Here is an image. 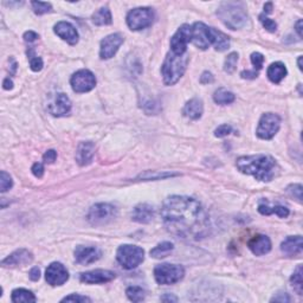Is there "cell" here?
<instances>
[{
  "label": "cell",
  "instance_id": "cell-25",
  "mask_svg": "<svg viewBox=\"0 0 303 303\" xmlns=\"http://www.w3.org/2000/svg\"><path fill=\"white\" fill-rule=\"evenodd\" d=\"M209 39L210 44L215 46L216 50L219 53H223L230 48L229 37L215 28H209Z\"/></svg>",
  "mask_w": 303,
  "mask_h": 303
},
{
  "label": "cell",
  "instance_id": "cell-22",
  "mask_svg": "<svg viewBox=\"0 0 303 303\" xmlns=\"http://www.w3.org/2000/svg\"><path fill=\"white\" fill-rule=\"evenodd\" d=\"M154 207L149 204H138L134 207L132 213V219L138 224H148L154 218Z\"/></svg>",
  "mask_w": 303,
  "mask_h": 303
},
{
  "label": "cell",
  "instance_id": "cell-37",
  "mask_svg": "<svg viewBox=\"0 0 303 303\" xmlns=\"http://www.w3.org/2000/svg\"><path fill=\"white\" fill-rule=\"evenodd\" d=\"M33 8V12L38 16H42V14L49 13L53 11V6L49 2H43V1H32L31 2Z\"/></svg>",
  "mask_w": 303,
  "mask_h": 303
},
{
  "label": "cell",
  "instance_id": "cell-18",
  "mask_svg": "<svg viewBox=\"0 0 303 303\" xmlns=\"http://www.w3.org/2000/svg\"><path fill=\"white\" fill-rule=\"evenodd\" d=\"M71 110V101L63 92L56 95L55 100L49 105V111L54 116L60 117L68 115Z\"/></svg>",
  "mask_w": 303,
  "mask_h": 303
},
{
  "label": "cell",
  "instance_id": "cell-1",
  "mask_svg": "<svg viewBox=\"0 0 303 303\" xmlns=\"http://www.w3.org/2000/svg\"><path fill=\"white\" fill-rule=\"evenodd\" d=\"M161 217L169 232L185 239L209 235L210 219L198 200L186 195H171L164 201Z\"/></svg>",
  "mask_w": 303,
  "mask_h": 303
},
{
  "label": "cell",
  "instance_id": "cell-41",
  "mask_svg": "<svg viewBox=\"0 0 303 303\" xmlns=\"http://www.w3.org/2000/svg\"><path fill=\"white\" fill-rule=\"evenodd\" d=\"M251 63H252L255 70H261L263 68L264 63V56L259 53H253L251 54Z\"/></svg>",
  "mask_w": 303,
  "mask_h": 303
},
{
  "label": "cell",
  "instance_id": "cell-40",
  "mask_svg": "<svg viewBox=\"0 0 303 303\" xmlns=\"http://www.w3.org/2000/svg\"><path fill=\"white\" fill-rule=\"evenodd\" d=\"M259 20L262 22V24H263V27L265 30H268L269 32H275V31L277 30V24L275 22H274L273 19L268 18L267 14H261L259 16Z\"/></svg>",
  "mask_w": 303,
  "mask_h": 303
},
{
  "label": "cell",
  "instance_id": "cell-13",
  "mask_svg": "<svg viewBox=\"0 0 303 303\" xmlns=\"http://www.w3.org/2000/svg\"><path fill=\"white\" fill-rule=\"evenodd\" d=\"M45 279L49 284L56 287V285L64 284L69 279V273L66 268L59 262H54L48 267L45 271Z\"/></svg>",
  "mask_w": 303,
  "mask_h": 303
},
{
  "label": "cell",
  "instance_id": "cell-46",
  "mask_svg": "<svg viewBox=\"0 0 303 303\" xmlns=\"http://www.w3.org/2000/svg\"><path fill=\"white\" fill-rule=\"evenodd\" d=\"M290 301H291V299L287 293H278V294H276V295L274 296L273 299H271V302L284 303V302H290Z\"/></svg>",
  "mask_w": 303,
  "mask_h": 303
},
{
  "label": "cell",
  "instance_id": "cell-30",
  "mask_svg": "<svg viewBox=\"0 0 303 303\" xmlns=\"http://www.w3.org/2000/svg\"><path fill=\"white\" fill-rule=\"evenodd\" d=\"M235 94L226 90L225 88H219L215 91V94H213V101H215L217 105L220 106L230 105V103H232L233 101H235Z\"/></svg>",
  "mask_w": 303,
  "mask_h": 303
},
{
  "label": "cell",
  "instance_id": "cell-15",
  "mask_svg": "<svg viewBox=\"0 0 303 303\" xmlns=\"http://www.w3.org/2000/svg\"><path fill=\"white\" fill-rule=\"evenodd\" d=\"M101 256H102L101 250L99 248L95 247H83V245H80L75 250V259H76L79 264L88 265L95 263L96 261H99Z\"/></svg>",
  "mask_w": 303,
  "mask_h": 303
},
{
  "label": "cell",
  "instance_id": "cell-34",
  "mask_svg": "<svg viewBox=\"0 0 303 303\" xmlns=\"http://www.w3.org/2000/svg\"><path fill=\"white\" fill-rule=\"evenodd\" d=\"M126 294H127V297H128L129 300L133 302H141L145 300V290L142 289V288L140 287H129L127 288L126 290Z\"/></svg>",
  "mask_w": 303,
  "mask_h": 303
},
{
  "label": "cell",
  "instance_id": "cell-4",
  "mask_svg": "<svg viewBox=\"0 0 303 303\" xmlns=\"http://www.w3.org/2000/svg\"><path fill=\"white\" fill-rule=\"evenodd\" d=\"M189 59L186 54L183 56H178V55L168 53L161 66V75H163L164 83L166 85L175 84L183 77L187 64H189Z\"/></svg>",
  "mask_w": 303,
  "mask_h": 303
},
{
  "label": "cell",
  "instance_id": "cell-53",
  "mask_svg": "<svg viewBox=\"0 0 303 303\" xmlns=\"http://www.w3.org/2000/svg\"><path fill=\"white\" fill-rule=\"evenodd\" d=\"M295 30H296L297 34H299L300 38H301V37H302V20H299V22L296 23Z\"/></svg>",
  "mask_w": 303,
  "mask_h": 303
},
{
  "label": "cell",
  "instance_id": "cell-9",
  "mask_svg": "<svg viewBox=\"0 0 303 303\" xmlns=\"http://www.w3.org/2000/svg\"><path fill=\"white\" fill-rule=\"evenodd\" d=\"M279 127H281V117L274 112H267L262 115L256 134L262 140H271L279 131Z\"/></svg>",
  "mask_w": 303,
  "mask_h": 303
},
{
  "label": "cell",
  "instance_id": "cell-48",
  "mask_svg": "<svg viewBox=\"0 0 303 303\" xmlns=\"http://www.w3.org/2000/svg\"><path fill=\"white\" fill-rule=\"evenodd\" d=\"M241 76L243 77V79L253 80V79H256V77L258 76V71H256V70H244V71H242Z\"/></svg>",
  "mask_w": 303,
  "mask_h": 303
},
{
  "label": "cell",
  "instance_id": "cell-24",
  "mask_svg": "<svg viewBox=\"0 0 303 303\" xmlns=\"http://www.w3.org/2000/svg\"><path fill=\"white\" fill-rule=\"evenodd\" d=\"M258 212L263 216L275 215L279 218H287L289 216V210L282 205H271L267 199H261L258 201Z\"/></svg>",
  "mask_w": 303,
  "mask_h": 303
},
{
  "label": "cell",
  "instance_id": "cell-17",
  "mask_svg": "<svg viewBox=\"0 0 303 303\" xmlns=\"http://www.w3.org/2000/svg\"><path fill=\"white\" fill-rule=\"evenodd\" d=\"M33 261L32 252L27 249H19L16 250L14 252L7 256L6 258L2 259L1 265L5 268H12V267H19V265H27L30 264Z\"/></svg>",
  "mask_w": 303,
  "mask_h": 303
},
{
  "label": "cell",
  "instance_id": "cell-19",
  "mask_svg": "<svg viewBox=\"0 0 303 303\" xmlns=\"http://www.w3.org/2000/svg\"><path fill=\"white\" fill-rule=\"evenodd\" d=\"M54 31L59 38L65 40V42L69 43L70 45L77 44V42H79V32H77L76 28H75L70 23L58 22L55 25Z\"/></svg>",
  "mask_w": 303,
  "mask_h": 303
},
{
  "label": "cell",
  "instance_id": "cell-51",
  "mask_svg": "<svg viewBox=\"0 0 303 303\" xmlns=\"http://www.w3.org/2000/svg\"><path fill=\"white\" fill-rule=\"evenodd\" d=\"M160 300L163 302H177L178 299L174 295H172V294H165V295H163L160 297Z\"/></svg>",
  "mask_w": 303,
  "mask_h": 303
},
{
  "label": "cell",
  "instance_id": "cell-55",
  "mask_svg": "<svg viewBox=\"0 0 303 303\" xmlns=\"http://www.w3.org/2000/svg\"><path fill=\"white\" fill-rule=\"evenodd\" d=\"M302 57L300 56L299 57V60H297V63H299V68H300V70H302Z\"/></svg>",
  "mask_w": 303,
  "mask_h": 303
},
{
  "label": "cell",
  "instance_id": "cell-39",
  "mask_svg": "<svg viewBox=\"0 0 303 303\" xmlns=\"http://www.w3.org/2000/svg\"><path fill=\"white\" fill-rule=\"evenodd\" d=\"M287 191L293 198H295L299 203H302V186L300 184L290 185Z\"/></svg>",
  "mask_w": 303,
  "mask_h": 303
},
{
  "label": "cell",
  "instance_id": "cell-45",
  "mask_svg": "<svg viewBox=\"0 0 303 303\" xmlns=\"http://www.w3.org/2000/svg\"><path fill=\"white\" fill-rule=\"evenodd\" d=\"M31 171H32L36 178H42L43 174H44V166H43L42 163H36L31 168Z\"/></svg>",
  "mask_w": 303,
  "mask_h": 303
},
{
  "label": "cell",
  "instance_id": "cell-47",
  "mask_svg": "<svg viewBox=\"0 0 303 303\" xmlns=\"http://www.w3.org/2000/svg\"><path fill=\"white\" fill-rule=\"evenodd\" d=\"M215 79H213V75L211 73H209V71H205L203 73V75L200 76V83H203V84H209V83H212Z\"/></svg>",
  "mask_w": 303,
  "mask_h": 303
},
{
  "label": "cell",
  "instance_id": "cell-33",
  "mask_svg": "<svg viewBox=\"0 0 303 303\" xmlns=\"http://www.w3.org/2000/svg\"><path fill=\"white\" fill-rule=\"evenodd\" d=\"M291 285H293L294 290L296 291L299 295L303 294V281H302V265H299L296 270L294 271L293 276L290 278Z\"/></svg>",
  "mask_w": 303,
  "mask_h": 303
},
{
  "label": "cell",
  "instance_id": "cell-11",
  "mask_svg": "<svg viewBox=\"0 0 303 303\" xmlns=\"http://www.w3.org/2000/svg\"><path fill=\"white\" fill-rule=\"evenodd\" d=\"M191 39L192 27L187 24L181 25L171 38V53L178 55V56H183L186 54L187 44L191 43Z\"/></svg>",
  "mask_w": 303,
  "mask_h": 303
},
{
  "label": "cell",
  "instance_id": "cell-38",
  "mask_svg": "<svg viewBox=\"0 0 303 303\" xmlns=\"http://www.w3.org/2000/svg\"><path fill=\"white\" fill-rule=\"evenodd\" d=\"M12 186L13 181L11 175L7 174L5 171H1V173H0V191H1V193H4L8 191Z\"/></svg>",
  "mask_w": 303,
  "mask_h": 303
},
{
  "label": "cell",
  "instance_id": "cell-8",
  "mask_svg": "<svg viewBox=\"0 0 303 303\" xmlns=\"http://www.w3.org/2000/svg\"><path fill=\"white\" fill-rule=\"evenodd\" d=\"M116 215V207L108 203H100L90 207L86 218L91 225H105L111 221Z\"/></svg>",
  "mask_w": 303,
  "mask_h": 303
},
{
  "label": "cell",
  "instance_id": "cell-12",
  "mask_svg": "<svg viewBox=\"0 0 303 303\" xmlns=\"http://www.w3.org/2000/svg\"><path fill=\"white\" fill-rule=\"evenodd\" d=\"M123 44V37L120 33H112L102 39L100 46L101 59H110L119 51L120 46Z\"/></svg>",
  "mask_w": 303,
  "mask_h": 303
},
{
  "label": "cell",
  "instance_id": "cell-36",
  "mask_svg": "<svg viewBox=\"0 0 303 303\" xmlns=\"http://www.w3.org/2000/svg\"><path fill=\"white\" fill-rule=\"evenodd\" d=\"M28 62H30L31 70L36 71V73H38V71L42 70V69H43V59L40 58V57L34 55L33 49H28Z\"/></svg>",
  "mask_w": 303,
  "mask_h": 303
},
{
  "label": "cell",
  "instance_id": "cell-43",
  "mask_svg": "<svg viewBox=\"0 0 303 303\" xmlns=\"http://www.w3.org/2000/svg\"><path fill=\"white\" fill-rule=\"evenodd\" d=\"M232 132V127L230 125H221L219 126L217 129L215 131V137L216 138H225Z\"/></svg>",
  "mask_w": 303,
  "mask_h": 303
},
{
  "label": "cell",
  "instance_id": "cell-49",
  "mask_svg": "<svg viewBox=\"0 0 303 303\" xmlns=\"http://www.w3.org/2000/svg\"><path fill=\"white\" fill-rule=\"evenodd\" d=\"M28 276H30V279L31 281L36 282L38 281V279L40 278V270L38 267H33L32 269L30 270V274H28Z\"/></svg>",
  "mask_w": 303,
  "mask_h": 303
},
{
  "label": "cell",
  "instance_id": "cell-5",
  "mask_svg": "<svg viewBox=\"0 0 303 303\" xmlns=\"http://www.w3.org/2000/svg\"><path fill=\"white\" fill-rule=\"evenodd\" d=\"M117 262L127 270H131L140 265L145 259V251L137 245H121L116 252Z\"/></svg>",
  "mask_w": 303,
  "mask_h": 303
},
{
  "label": "cell",
  "instance_id": "cell-27",
  "mask_svg": "<svg viewBox=\"0 0 303 303\" xmlns=\"http://www.w3.org/2000/svg\"><path fill=\"white\" fill-rule=\"evenodd\" d=\"M288 71L285 65L282 62H275L273 64L269 65L267 70V76L271 82L275 83V84H278V83L282 82V80L287 76Z\"/></svg>",
  "mask_w": 303,
  "mask_h": 303
},
{
  "label": "cell",
  "instance_id": "cell-54",
  "mask_svg": "<svg viewBox=\"0 0 303 303\" xmlns=\"http://www.w3.org/2000/svg\"><path fill=\"white\" fill-rule=\"evenodd\" d=\"M271 10H273V4H271V2H267V4L264 5V14L271 13Z\"/></svg>",
  "mask_w": 303,
  "mask_h": 303
},
{
  "label": "cell",
  "instance_id": "cell-20",
  "mask_svg": "<svg viewBox=\"0 0 303 303\" xmlns=\"http://www.w3.org/2000/svg\"><path fill=\"white\" fill-rule=\"evenodd\" d=\"M281 251L288 257L301 256L303 251V242L301 236H289L282 242Z\"/></svg>",
  "mask_w": 303,
  "mask_h": 303
},
{
  "label": "cell",
  "instance_id": "cell-50",
  "mask_svg": "<svg viewBox=\"0 0 303 303\" xmlns=\"http://www.w3.org/2000/svg\"><path fill=\"white\" fill-rule=\"evenodd\" d=\"M38 37H39L38 34H37L36 32H33V31H28V32L24 33V40L28 43L34 42V40L38 39Z\"/></svg>",
  "mask_w": 303,
  "mask_h": 303
},
{
  "label": "cell",
  "instance_id": "cell-44",
  "mask_svg": "<svg viewBox=\"0 0 303 303\" xmlns=\"http://www.w3.org/2000/svg\"><path fill=\"white\" fill-rule=\"evenodd\" d=\"M57 159V153L54 149H50V151L45 152V154L43 155V161L45 164H54Z\"/></svg>",
  "mask_w": 303,
  "mask_h": 303
},
{
  "label": "cell",
  "instance_id": "cell-14",
  "mask_svg": "<svg viewBox=\"0 0 303 303\" xmlns=\"http://www.w3.org/2000/svg\"><path fill=\"white\" fill-rule=\"evenodd\" d=\"M115 278V273L110 270H103L96 269L91 271H86V273L81 274L80 279L81 282L86 284H102L110 282Z\"/></svg>",
  "mask_w": 303,
  "mask_h": 303
},
{
  "label": "cell",
  "instance_id": "cell-26",
  "mask_svg": "<svg viewBox=\"0 0 303 303\" xmlns=\"http://www.w3.org/2000/svg\"><path fill=\"white\" fill-rule=\"evenodd\" d=\"M184 115L191 120H199L204 112L203 101L200 99H192L184 107Z\"/></svg>",
  "mask_w": 303,
  "mask_h": 303
},
{
  "label": "cell",
  "instance_id": "cell-23",
  "mask_svg": "<svg viewBox=\"0 0 303 303\" xmlns=\"http://www.w3.org/2000/svg\"><path fill=\"white\" fill-rule=\"evenodd\" d=\"M251 252L256 256H263L265 253L270 252L271 250V241L265 235L255 236L248 244Z\"/></svg>",
  "mask_w": 303,
  "mask_h": 303
},
{
  "label": "cell",
  "instance_id": "cell-10",
  "mask_svg": "<svg viewBox=\"0 0 303 303\" xmlns=\"http://www.w3.org/2000/svg\"><path fill=\"white\" fill-rule=\"evenodd\" d=\"M71 88L77 94H83V92H88L92 90L96 85V79H95L94 74L90 70L82 69V70L76 71L70 80Z\"/></svg>",
  "mask_w": 303,
  "mask_h": 303
},
{
  "label": "cell",
  "instance_id": "cell-16",
  "mask_svg": "<svg viewBox=\"0 0 303 303\" xmlns=\"http://www.w3.org/2000/svg\"><path fill=\"white\" fill-rule=\"evenodd\" d=\"M191 42L200 50H206L210 45L209 39V27L201 22L194 23L192 27V39Z\"/></svg>",
  "mask_w": 303,
  "mask_h": 303
},
{
  "label": "cell",
  "instance_id": "cell-2",
  "mask_svg": "<svg viewBox=\"0 0 303 303\" xmlns=\"http://www.w3.org/2000/svg\"><path fill=\"white\" fill-rule=\"evenodd\" d=\"M237 168L242 173L252 175L257 180L269 183L275 177L276 163L269 155L256 154L237 159Z\"/></svg>",
  "mask_w": 303,
  "mask_h": 303
},
{
  "label": "cell",
  "instance_id": "cell-32",
  "mask_svg": "<svg viewBox=\"0 0 303 303\" xmlns=\"http://www.w3.org/2000/svg\"><path fill=\"white\" fill-rule=\"evenodd\" d=\"M175 175H179L178 173H168V172H151L147 171L142 174H140L137 179H141V180H159V179H166V178H171L175 177Z\"/></svg>",
  "mask_w": 303,
  "mask_h": 303
},
{
  "label": "cell",
  "instance_id": "cell-21",
  "mask_svg": "<svg viewBox=\"0 0 303 303\" xmlns=\"http://www.w3.org/2000/svg\"><path fill=\"white\" fill-rule=\"evenodd\" d=\"M95 154V145L91 141H84L77 146L76 161L80 166L90 165Z\"/></svg>",
  "mask_w": 303,
  "mask_h": 303
},
{
  "label": "cell",
  "instance_id": "cell-3",
  "mask_svg": "<svg viewBox=\"0 0 303 303\" xmlns=\"http://www.w3.org/2000/svg\"><path fill=\"white\" fill-rule=\"evenodd\" d=\"M219 19L231 30L242 28L248 22V13L241 2H223L217 11Z\"/></svg>",
  "mask_w": 303,
  "mask_h": 303
},
{
  "label": "cell",
  "instance_id": "cell-7",
  "mask_svg": "<svg viewBox=\"0 0 303 303\" xmlns=\"http://www.w3.org/2000/svg\"><path fill=\"white\" fill-rule=\"evenodd\" d=\"M154 11L149 7H138L127 14V25L133 31L149 28L154 22Z\"/></svg>",
  "mask_w": 303,
  "mask_h": 303
},
{
  "label": "cell",
  "instance_id": "cell-35",
  "mask_svg": "<svg viewBox=\"0 0 303 303\" xmlns=\"http://www.w3.org/2000/svg\"><path fill=\"white\" fill-rule=\"evenodd\" d=\"M238 63V54L237 53H231L229 56L225 58L224 62V71L227 74H233L235 73L236 68H237Z\"/></svg>",
  "mask_w": 303,
  "mask_h": 303
},
{
  "label": "cell",
  "instance_id": "cell-52",
  "mask_svg": "<svg viewBox=\"0 0 303 303\" xmlns=\"http://www.w3.org/2000/svg\"><path fill=\"white\" fill-rule=\"evenodd\" d=\"M2 85H4L5 90H11V89L13 88V82L10 80V77H7V79L4 80V83H2Z\"/></svg>",
  "mask_w": 303,
  "mask_h": 303
},
{
  "label": "cell",
  "instance_id": "cell-29",
  "mask_svg": "<svg viewBox=\"0 0 303 303\" xmlns=\"http://www.w3.org/2000/svg\"><path fill=\"white\" fill-rule=\"evenodd\" d=\"M11 300L14 303H30V302H36L37 299L33 295L32 291L27 290V289H14L12 291V295H11Z\"/></svg>",
  "mask_w": 303,
  "mask_h": 303
},
{
  "label": "cell",
  "instance_id": "cell-42",
  "mask_svg": "<svg viewBox=\"0 0 303 303\" xmlns=\"http://www.w3.org/2000/svg\"><path fill=\"white\" fill-rule=\"evenodd\" d=\"M62 302H80V303H82V302H91V300L86 296L79 295V294H71V295L64 297V299L62 300Z\"/></svg>",
  "mask_w": 303,
  "mask_h": 303
},
{
  "label": "cell",
  "instance_id": "cell-28",
  "mask_svg": "<svg viewBox=\"0 0 303 303\" xmlns=\"http://www.w3.org/2000/svg\"><path fill=\"white\" fill-rule=\"evenodd\" d=\"M112 22L110 10L108 7H101L96 12L92 14V23L97 27H103V25H110Z\"/></svg>",
  "mask_w": 303,
  "mask_h": 303
},
{
  "label": "cell",
  "instance_id": "cell-31",
  "mask_svg": "<svg viewBox=\"0 0 303 303\" xmlns=\"http://www.w3.org/2000/svg\"><path fill=\"white\" fill-rule=\"evenodd\" d=\"M174 247H173L172 243L169 242H164V243H160L154 249L151 250V256L153 258H164L167 257L169 253L172 252Z\"/></svg>",
  "mask_w": 303,
  "mask_h": 303
},
{
  "label": "cell",
  "instance_id": "cell-6",
  "mask_svg": "<svg viewBox=\"0 0 303 303\" xmlns=\"http://www.w3.org/2000/svg\"><path fill=\"white\" fill-rule=\"evenodd\" d=\"M184 276L185 269L178 264L163 263L154 268V278L159 284H174L181 281Z\"/></svg>",
  "mask_w": 303,
  "mask_h": 303
}]
</instances>
